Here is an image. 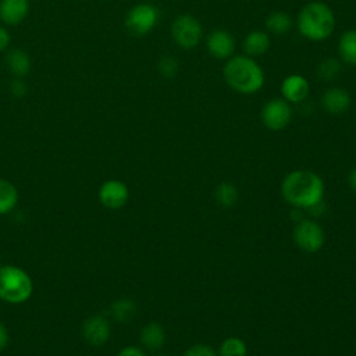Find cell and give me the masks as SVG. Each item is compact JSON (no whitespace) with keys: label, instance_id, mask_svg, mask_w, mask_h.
<instances>
[{"label":"cell","instance_id":"cell-10","mask_svg":"<svg viewBox=\"0 0 356 356\" xmlns=\"http://www.w3.org/2000/svg\"><path fill=\"white\" fill-rule=\"evenodd\" d=\"M129 199L128 186L120 179H107L102 184L99 189L100 203L111 210L121 209L127 204Z\"/></svg>","mask_w":356,"mask_h":356},{"label":"cell","instance_id":"cell-6","mask_svg":"<svg viewBox=\"0 0 356 356\" xmlns=\"http://www.w3.org/2000/svg\"><path fill=\"white\" fill-rule=\"evenodd\" d=\"M292 238L295 245L306 253L318 252L325 242V234L323 227L310 218H302L293 227Z\"/></svg>","mask_w":356,"mask_h":356},{"label":"cell","instance_id":"cell-28","mask_svg":"<svg viewBox=\"0 0 356 356\" xmlns=\"http://www.w3.org/2000/svg\"><path fill=\"white\" fill-rule=\"evenodd\" d=\"M117 356H146L145 350L138 348V346H134V345H129V346H125L122 348Z\"/></svg>","mask_w":356,"mask_h":356},{"label":"cell","instance_id":"cell-25","mask_svg":"<svg viewBox=\"0 0 356 356\" xmlns=\"http://www.w3.org/2000/svg\"><path fill=\"white\" fill-rule=\"evenodd\" d=\"M157 67H159V72L164 78L170 79V78H174L177 75L178 70H179V63H178V60L175 57L167 54V56H164V57H161L159 60Z\"/></svg>","mask_w":356,"mask_h":356},{"label":"cell","instance_id":"cell-12","mask_svg":"<svg viewBox=\"0 0 356 356\" xmlns=\"http://www.w3.org/2000/svg\"><path fill=\"white\" fill-rule=\"evenodd\" d=\"M352 106V97L349 92L343 88L332 86L328 88L321 96V107L324 111L332 115H339L346 113Z\"/></svg>","mask_w":356,"mask_h":356},{"label":"cell","instance_id":"cell-21","mask_svg":"<svg viewBox=\"0 0 356 356\" xmlns=\"http://www.w3.org/2000/svg\"><path fill=\"white\" fill-rule=\"evenodd\" d=\"M214 200L222 209H232L239 200V191L232 182L222 181L214 189Z\"/></svg>","mask_w":356,"mask_h":356},{"label":"cell","instance_id":"cell-19","mask_svg":"<svg viewBox=\"0 0 356 356\" xmlns=\"http://www.w3.org/2000/svg\"><path fill=\"white\" fill-rule=\"evenodd\" d=\"M138 313V305L129 298H120L110 305V316L118 323H129Z\"/></svg>","mask_w":356,"mask_h":356},{"label":"cell","instance_id":"cell-5","mask_svg":"<svg viewBox=\"0 0 356 356\" xmlns=\"http://www.w3.org/2000/svg\"><path fill=\"white\" fill-rule=\"evenodd\" d=\"M171 38L181 49L191 50L202 42L203 26L196 17L181 14L171 24Z\"/></svg>","mask_w":356,"mask_h":356},{"label":"cell","instance_id":"cell-17","mask_svg":"<svg viewBox=\"0 0 356 356\" xmlns=\"http://www.w3.org/2000/svg\"><path fill=\"white\" fill-rule=\"evenodd\" d=\"M6 65L14 76L24 78L25 75L29 74L32 63H31L29 54L25 50L13 49L6 56Z\"/></svg>","mask_w":356,"mask_h":356},{"label":"cell","instance_id":"cell-20","mask_svg":"<svg viewBox=\"0 0 356 356\" xmlns=\"http://www.w3.org/2000/svg\"><path fill=\"white\" fill-rule=\"evenodd\" d=\"M293 26V19L285 11H273L266 18V28L268 33L281 36L288 33Z\"/></svg>","mask_w":356,"mask_h":356},{"label":"cell","instance_id":"cell-9","mask_svg":"<svg viewBox=\"0 0 356 356\" xmlns=\"http://www.w3.org/2000/svg\"><path fill=\"white\" fill-rule=\"evenodd\" d=\"M82 337L92 346L104 345L111 337L110 320L103 314H93L82 324Z\"/></svg>","mask_w":356,"mask_h":356},{"label":"cell","instance_id":"cell-14","mask_svg":"<svg viewBox=\"0 0 356 356\" xmlns=\"http://www.w3.org/2000/svg\"><path fill=\"white\" fill-rule=\"evenodd\" d=\"M29 13L28 0H0V19L7 25L21 24Z\"/></svg>","mask_w":356,"mask_h":356},{"label":"cell","instance_id":"cell-11","mask_svg":"<svg viewBox=\"0 0 356 356\" xmlns=\"http://www.w3.org/2000/svg\"><path fill=\"white\" fill-rule=\"evenodd\" d=\"M206 47L211 57L228 60L235 51V38L227 29H214L207 35Z\"/></svg>","mask_w":356,"mask_h":356},{"label":"cell","instance_id":"cell-15","mask_svg":"<svg viewBox=\"0 0 356 356\" xmlns=\"http://www.w3.org/2000/svg\"><path fill=\"white\" fill-rule=\"evenodd\" d=\"M165 338H167V335H165L164 327L156 321H152V323H147L146 325H143V328L140 330V334H139L142 346L150 352L160 350L165 343Z\"/></svg>","mask_w":356,"mask_h":356},{"label":"cell","instance_id":"cell-24","mask_svg":"<svg viewBox=\"0 0 356 356\" xmlns=\"http://www.w3.org/2000/svg\"><path fill=\"white\" fill-rule=\"evenodd\" d=\"M248 348L243 339L238 337H228L225 338L217 350L218 356H246Z\"/></svg>","mask_w":356,"mask_h":356},{"label":"cell","instance_id":"cell-32","mask_svg":"<svg viewBox=\"0 0 356 356\" xmlns=\"http://www.w3.org/2000/svg\"><path fill=\"white\" fill-rule=\"evenodd\" d=\"M153 356H167L165 353H156V355H153Z\"/></svg>","mask_w":356,"mask_h":356},{"label":"cell","instance_id":"cell-18","mask_svg":"<svg viewBox=\"0 0 356 356\" xmlns=\"http://www.w3.org/2000/svg\"><path fill=\"white\" fill-rule=\"evenodd\" d=\"M337 50L342 63L356 67V29H346L342 32Z\"/></svg>","mask_w":356,"mask_h":356},{"label":"cell","instance_id":"cell-16","mask_svg":"<svg viewBox=\"0 0 356 356\" xmlns=\"http://www.w3.org/2000/svg\"><path fill=\"white\" fill-rule=\"evenodd\" d=\"M271 46L270 35L264 31H250L243 39V51L249 57H259L268 51Z\"/></svg>","mask_w":356,"mask_h":356},{"label":"cell","instance_id":"cell-3","mask_svg":"<svg viewBox=\"0 0 356 356\" xmlns=\"http://www.w3.org/2000/svg\"><path fill=\"white\" fill-rule=\"evenodd\" d=\"M299 33L312 42L328 39L335 29V15L331 7L323 1H310L305 4L296 19Z\"/></svg>","mask_w":356,"mask_h":356},{"label":"cell","instance_id":"cell-31","mask_svg":"<svg viewBox=\"0 0 356 356\" xmlns=\"http://www.w3.org/2000/svg\"><path fill=\"white\" fill-rule=\"evenodd\" d=\"M348 182H349V186L356 192V167H353L348 175Z\"/></svg>","mask_w":356,"mask_h":356},{"label":"cell","instance_id":"cell-29","mask_svg":"<svg viewBox=\"0 0 356 356\" xmlns=\"http://www.w3.org/2000/svg\"><path fill=\"white\" fill-rule=\"evenodd\" d=\"M10 40H11V36H10L8 31L0 25V51L6 50L8 47Z\"/></svg>","mask_w":356,"mask_h":356},{"label":"cell","instance_id":"cell-13","mask_svg":"<svg viewBox=\"0 0 356 356\" xmlns=\"http://www.w3.org/2000/svg\"><path fill=\"white\" fill-rule=\"evenodd\" d=\"M310 92L309 81L300 74H291L281 82L282 99L289 103H302L307 99Z\"/></svg>","mask_w":356,"mask_h":356},{"label":"cell","instance_id":"cell-27","mask_svg":"<svg viewBox=\"0 0 356 356\" xmlns=\"http://www.w3.org/2000/svg\"><path fill=\"white\" fill-rule=\"evenodd\" d=\"M8 89H10V93L14 96V97H22L26 95L28 92V85L26 82L24 81V78H14L10 85H8Z\"/></svg>","mask_w":356,"mask_h":356},{"label":"cell","instance_id":"cell-1","mask_svg":"<svg viewBox=\"0 0 356 356\" xmlns=\"http://www.w3.org/2000/svg\"><path fill=\"white\" fill-rule=\"evenodd\" d=\"M325 193L324 181L310 170H293L281 182L282 197L296 209L307 210L323 202Z\"/></svg>","mask_w":356,"mask_h":356},{"label":"cell","instance_id":"cell-30","mask_svg":"<svg viewBox=\"0 0 356 356\" xmlns=\"http://www.w3.org/2000/svg\"><path fill=\"white\" fill-rule=\"evenodd\" d=\"M8 339H10L8 330L3 323H0V352L8 345Z\"/></svg>","mask_w":356,"mask_h":356},{"label":"cell","instance_id":"cell-33","mask_svg":"<svg viewBox=\"0 0 356 356\" xmlns=\"http://www.w3.org/2000/svg\"><path fill=\"white\" fill-rule=\"evenodd\" d=\"M0 260H1V256H0Z\"/></svg>","mask_w":356,"mask_h":356},{"label":"cell","instance_id":"cell-7","mask_svg":"<svg viewBox=\"0 0 356 356\" xmlns=\"http://www.w3.org/2000/svg\"><path fill=\"white\" fill-rule=\"evenodd\" d=\"M159 10L149 3H140L129 8L125 17V28L135 36L150 33L159 21Z\"/></svg>","mask_w":356,"mask_h":356},{"label":"cell","instance_id":"cell-22","mask_svg":"<svg viewBox=\"0 0 356 356\" xmlns=\"http://www.w3.org/2000/svg\"><path fill=\"white\" fill-rule=\"evenodd\" d=\"M18 203V191L15 185L4 178H0V216L11 213Z\"/></svg>","mask_w":356,"mask_h":356},{"label":"cell","instance_id":"cell-2","mask_svg":"<svg viewBox=\"0 0 356 356\" xmlns=\"http://www.w3.org/2000/svg\"><path fill=\"white\" fill-rule=\"evenodd\" d=\"M222 75L227 85L241 95L257 93L266 81L260 64L246 54L229 57L222 68Z\"/></svg>","mask_w":356,"mask_h":356},{"label":"cell","instance_id":"cell-26","mask_svg":"<svg viewBox=\"0 0 356 356\" xmlns=\"http://www.w3.org/2000/svg\"><path fill=\"white\" fill-rule=\"evenodd\" d=\"M182 356H218L217 350L206 343H196L189 346Z\"/></svg>","mask_w":356,"mask_h":356},{"label":"cell","instance_id":"cell-4","mask_svg":"<svg viewBox=\"0 0 356 356\" xmlns=\"http://www.w3.org/2000/svg\"><path fill=\"white\" fill-rule=\"evenodd\" d=\"M33 292L31 275L21 267L13 264H0V299L19 305L26 302Z\"/></svg>","mask_w":356,"mask_h":356},{"label":"cell","instance_id":"cell-23","mask_svg":"<svg viewBox=\"0 0 356 356\" xmlns=\"http://www.w3.org/2000/svg\"><path fill=\"white\" fill-rule=\"evenodd\" d=\"M342 72V61L335 57H327L317 65V75L323 81H334Z\"/></svg>","mask_w":356,"mask_h":356},{"label":"cell","instance_id":"cell-8","mask_svg":"<svg viewBox=\"0 0 356 356\" xmlns=\"http://www.w3.org/2000/svg\"><path fill=\"white\" fill-rule=\"evenodd\" d=\"M260 120L267 129L282 131L292 120L291 103L282 97L268 100L260 111Z\"/></svg>","mask_w":356,"mask_h":356}]
</instances>
